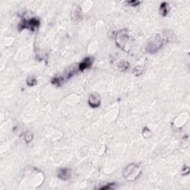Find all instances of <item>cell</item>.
Masks as SVG:
<instances>
[{
    "instance_id": "cell-1",
    "label": "cell",
    "mask_w": 190,
    "mask_h": 190,
    "mask_svg": "<svg viewBox=\"0 0 190 190\" xmlns=\"http://www.w3.org/2000/svg\"><path fill=\"white\" fill-rule=\"evenodd\" d=\"M169 31H165L160 35H157L155 37L151 39L148 43L146 46V51L149 54H156L160 48L166 41H169V37H172V33L169 34Z\"/></svg>"
},
{
    "instance_id": "cell-2",
    "label": "cell",
    "mask_w": 190,
    "mask_h": 190,
    "mask_svg": "<svg viewBox=\"0 0 190 190\" xmlns=\"http://www.w3.org/2000/svg\"><path fill=\"white\" fill-rule=\"evenodd\" d=\"M115 43L117 47L125 52H128L131 49V37L126 29H121L115 36Z\"/></svg>"
},
{
    "instance_id": "cell-3",
    "label": "cell",
    "mask_w": 190,
    "mask_h": 190,
    "mask_svg": "<svg viewBox=\"0 0 190 190\" xmlns=\"http://www.w3.org/2000/svg\"><path fill=\"white\" fill-rule=\"evenodd\" d=\"M142 173L141 167L137 163L128 164L124 169L123 175L125 179L128 181H134L138 179Z\"/></svg>"
},
{
    "instance_id": "cell-4",
    "label": "cell",
    "mask_w": 190,
    "mask_h": 190,
    "mask_svg": "<svg viewBox=\"0 0 190 190\" xmlns=\"http://www.w3.org/2000/svg\"><path fill=\"white\" fill-rule=\"evenodd\" d=\"M40 19L36 18V17L31 18L30 19H29V20H26L25 19H22V20H21V22H19L18 28L19 30L28 28L29 30H32V31H34V30L40 26Z\"/></svg>"
},
{
    "instance_id": "cell-5",
    "label": "cell",
    "mask_w": 190,
    "mask_h": 190,
    "mask_svg": "<svg viewBox=\"0 0 190 190\" xmlns=\"http://www.w3.org/2000/svg\"><path fill=\"white\" fill-rule=\"evenodd\" d=\"M101 104V97L98 93L91 94L88 98V105L91 108H98Z\"/></svg>"
},
{
    "instance_id": "cell-6",
    "label": "cell",
    "mask_w": 190,
    "mask_h": 190,
    "mask_svg": "<svg viewBox=\"0 0 190 190\" xmlns=\"http://www.w3.org/2000/svg\"><path fill=\"white\" fill-rule=\"evenodd\" d=\"M93 62H94V58L93 57H86L78 65V70L80 71H84L87 68H89L92 65Z\"/></svg>"
},
{
    "instance_id": "cell-7",
    "label": "cell",
    "mask_w": 190,
    "mask_h": 190,
    "mask_svg": "<svg viewBox=\"0 0 190 190\" xmlns=\"http://www.w3.org/2000/svg\"><path fill=\"white\" fill-rule=\"evenodd\" d=\"M57 176L59 179L65 181V180L69 179L71 176V171L68 168H61L58 170Z\"/></svg>"
},
{
    "instance_id": "cell-8",
    "label": "cell",
    "mask_w": 190,
    "mask_h": 190,
    "mask_svg": "<svg viewBox=\"0 0 190 190\" xmlns=\"http://www.w3.org/2000/svg\"><path fill=\"white\" fill-rule=\"evenodd\" d=\"M65 81V77L62 76H56L51 80V83L56 87H60L64 84Z\"/></svg>"
},
{
    "instance_id": "cell-9",
    "label": "cell",
    "mask_w": 190,
    "mask_h": 190,
    "mask_svg": "<svg viewBox=\"0 0 190 190\" xmlns=\"http://www.w3.org/2000/svg\"><path fill=\"white\" fill-rule=\"evenodd\" d=\"M169 11V5L166 2H163L160 5V14L163 17H166Z\"/></svg>"
},
{
    "instance_id": "cell-10",
    "label": "cell",
    "mask_w": 190,
    "mask_h": 190,
    "mask_svg": "<svg viewBox=\"0 0 190 190\" xmlns=\"http://www.w3.org/2000/svg\"><path fill=\"white\" fill-rule=\"evenodd\" d=\"M76 73H77V70L75 68H74V67L68 68L65 71V73H64V77H65V80L71 78V77H73Z\"/></svg>"
},
{
    "instance_id": "cell-11",
    "label": "cell",
    "mask_w": 190,
    "mask_h": 190,
    "mask_svg": "<svg viewBox=\"0 0 190 190\" xmlns=\"http://www.w3.org/2000/svg\"><path fill=\"white\" fill-rule=\"evenodd\" d=\"M26 83L28 86H34L37 84V80L34 75H29L26 79Z\"/></svg>"
},
{
    "instance_id": "cell-12",
    "label": "cell",
    "mask_w": 190,
    "mask_h": 190,
    "mask_svg": "<svg viewBox=\"0 0 190 190\" xmlns=\"http://www.w3.org/2000/svg\"><path fill=\"white\" fill-rule=\"evenodd\" d=\"M118 68L120 69V71H125L128 69V68L129 67V63L126 61H121L118 63Z\"/></svg>"
},
{
    "instance_id": "cell-13",
    "label": "cell",
    "mask_w": 190,
    "mask_h": 190,
    "mask_svg": "<svg viewBox=\"0 0 190 190\" xmlns=\"http://www.w3.org/2000/svg\"><path fill=\"white\" fill-rule=\"evenodd\" d=\"M33 133H32V131L28 130V131H27L25 134V142H26L27 143H29L30 142H31V141L33 140Z\"/></svg>"
},
{
    "instance_id": "cell-14",
    "label": "cell",
    "mask_w": 190,
    "mask_h": 190,
    "mask_svg": "<svg viewBox=\"0 0 190 190\" xmlns=\"http://www.w3.org/2000/svg\"><path fill=\"white\" fill-rule=\"evenodd\" d=\"M143 72V68L142 66H140V65L135 67L133 70L134 75L136 77H138V76H140V75L142 74Z\"/></svg>"
},
{
    "instance_id": "cell-15",
    "label": "cell",
    "mask_w": 190,
    "mask_h": 190,
    "mask_svg": "<svg viewBox=\"0 0 190 190\" xmlns=\"http://www.w3.org/2000/svg\"><path fill=\"white\" fill-rule=\"evenodd\" d=\"M142 135L145 138H149L152 136V131L150 130V128H149L148 127H144V128H143L142 131Z\"/></svg>"
},
{
    "instance_id": "cell-16",
    "label": "cell",
    "mask_w": 190,
    "mask_h": 190,
    "mask_svg": "<svg viewBox=\"0 0 190 190\" xmlns=\"http://www.w3.org/2000/svg\"><path fill=\"white\" fill-rule=\"evenodd\" d=\"M116 187V184L114 183H108L107 185H106V186H103V187H100V189H115Z\"/></svg>"
},
{
    "instance_id": "cell-17",
    "label": "cell",
    "mask_w": 190,
    "mask_h": 190,
    "mask_svg": "<svg viewBox=\"0 0 190 190\" xmlns=\"http://www.w3.org/2000/svg\"><path fill=\"white\" fill-rule=\"evenodd\" d=\"M127 3L128 4V5L132 6V7H136V6H138L141 4V2L138 1V0H131V1H128Z\"/></svg>"
},
{
    "instance_id": "cell-18",
    "label": "cell",
    "mask_w": 190,
    "mask_h": 190,
    "mask_svg": "<svg viewBox=\"0 0 190 190\" xmlns=\"http://www.w3.org/2000/svg\"><path fill=\"white\" fill-rule=\"evenodd\" d=\"M181 172H182V175H187L189 172V166H183V169H182Z\"/></svg>"
}]
</instances>
